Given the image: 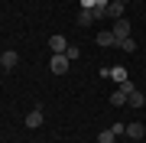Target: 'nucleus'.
<instances>
[{
    "mask_svg": "<svg viewBox=\"0 0 146 143\" xmlns=\"http://www.w3.org/2000/svg\"><path fill=\"white\" fill-rule=\"evenodd\" d=\"M68 62H72V59H68L65 52H62V55H52V62H49V72H52V75H65V72H68Z\"/></svg>",
    "mask_w": 146,
    "mask_h": 143,
    "instance_id": "nucleus-1",
    "label": "nucleus"
},
{
    "mask_svg": "<svg viewBox=\"0 0 146 143\" xmlns=\"http://www.w3.org/2000/svg\"><path fill=\"white\" fill-rule=\"evenodd\" d=\"M127 98H130V94H127L123 88H117L114 94H110V104H114V107H123V104H127Z\"/></svg>",
    "mask_w": 146,
    "mask_h": 143,
    "instance_id": "nucleus-10",
    "label": "nucleus"
},
{
    "mask_svg": "<svg viewBox=\"0 0 146 143\" xmlns=\"http://www.w3.org/2000/svg\"><path fill=\"white\" fill-rule=\"evenodd\" d=\"M110 33H114V36H117V43H120V39H127V36H130V23L120 16V20H114V29H110Z\"/></svg>",
    "mask_w": 146,
    "mask_h": 143,
    "instance_id": "nucleus-3",
    "label": "nucleus"
},
{
    "mask_svg": "<svg viewBox=\"0 0 146 143\" xmlns=\"http://www.w3.org/2000/svg\"><path fill=\"white\" fill-rule=\"evenodd\" d=\"M117 46L123 49V52H136V39H133V36H127V39H120Z\"/></svg>",
    "mask_w": 146,
    "mask_h": 143,
    "instance_id": "nucleus-12",
    "label": "nucleus"
},
{
    "mask_svg": "<svg viewBox=\"0 0 146 143\" xmlns=\"http://www.w3.org/2000/svg\"><path fill=\"white\" fill-rule=\"evenodd\" d=\"M107 78H114L117 85H123L130 75H127V69H123V65H110V69H107Z\"/></svg>",
    "mask_w": 146,
    "mask_h": 143,
    "instance_id": "nucleus-7",
    "label": "nucleus"
},
{
    "mask_svg": "<svg viewBox=\"0 0 146 143\" xmlns=\"http://www.w3.org/2000/svg\"><path fill=\"white\" fill-rule=\"evenodd\" d=\"M94 23V10H78V26H91Z\"/></svg>",
    "mask_w": 146,
    "mask_h": 143,
    "instance_id": "nucleus-11",
    "label": "nucleus"
},
{
    "mask_svg": "<svg viewBox=\"0 0 146 143\" xmlns=\"http://www.w3.org/2000/svg\"><path fill=\"white\" fill-rule=\"evenodd\" d=\"M98 46H104V49H114L117 46V36L110 29H104V33H98Z\"/></svg>",
    "mask_w": 146,
    "mask_h": 143,
    "instance_id": "nucleus-8",
    "label": "nucleus"
},
{
    "mask_svg": "<svg viewBox=\"0 0 146 143\" xmlns=\"http://www.w3.org/2000/svg\"><path fill=\"white\" fill-rule=\"evenodd\" d=\"M123 7L127 3H114V0H110L104 7V20H120V16H123Z\"/></svg>",
    "mask_w": 146,
    "mask_h": 143,
    "instance_id": "nucleus-4",
    "label": "nucleus"
},
{
    "mask_svg": "<svg viewBox=\"0 0 146 143\" xmlns=\"http://www.w3.org/2000/svg\"><path fill=\"white\" fill-rule=\"evenodd\" d=\"M114 140H117L114 130H101V133H98V143H114Z\"/></svg>",
    "mask_w": 146,
    "mask_h": 143,
    "instance_id": "nucleus-14",
    "label": "nucleus"
},
{
    "mask_svg": "<svg viewBox=\"0 0 146 143\" xmlns=\"http://www.w3.org/2000/svg\"><path fill=\"white\" fill-rule=\"evenodd\" d=\"M16 62H20V55L13 52V49H7V52H0V69H16Z\"/></svg>",
    "mask_w": 146,
    "mask_h": 143,
    "instance_id": "nucleus-2",
    "label": "nucleus"
},
{
    "mask_svg": "<svg viewBox=\"0 0 146 143\" xmlns=\"http://www.w3.org/2000/svg\"><path fill=\"white\" fill-rule=\"evenodd\" d=\"M81 3V10H94V0H78Z\"/></svg>",
    "mask_w": 146,
    "mask_h": 143,
    "instance_id": "nucleus-16",
    "label": "nucleus"
},
{
    "mask_svg": "<svg viewBox=\"0 0 146 143\" xmlns=\"http://www.w3.org/2000/svg\"><path fill=\"white\" fill-rule=\"evenodd\" d=\"M143 133H146V124H140V120L127 124V137H130V140H143Z\"/></svg>",
    "mask_w": 146,
    "mask_h": 143,
    "instance_id": "nucleus-5",
    "label": "nucleus"
},
{
    "mask_svg": "<svg viewBox=\"0 0 146 143\" xmlns=\"http://www.w3.org/2000/svg\"><path fill=\"white\" fill-rule=\"evenodd\" d=\"M114 3H127V0H114Z\"/></svg>",
    "mask_w": 146,
    "mask_h": 143,
    "instance_id": "nucleus-17",
    "label": "nucleus"
},
{
    "mask_svg": "<svg viewBox=\"0 0 146 143\" xmlns=\"http://www.w3.org/2000/svg\"><path fill=\"white\" fill-rule=\"evenodd\" d=\"M49 49H52V55H62L65 49H68V43H65V36H52V39H49Z\"/></svg>",
    "mask_w": 146,
    "mask_h": 143,
    "instance_id": "nucleus-9",
    "label": "nucleus"
},
{
    "mask_svg": "<svg viewBox=\"0 0 146 143\" xmlns=\"http://www.w3.org/2000/svg\"><path fill=\"white\" fill-rule=\"evenodd\" d=\"M127 104H130V107H143V104H146V98L140 94V91H133V94L127 98Z\"/></svg>",
    "mask_w": 146,
    "mask_h": 143,
    "instance_id": "nucleus-13",
    "label": "nucleus"
},
{
    "mask_svg": "<svg viewBox=\"0 0 146 143\" xmlns=\"http://www.w3.org/2000/svg\"><path fill=\"white\" fill-rule=\"evenodd\" d=\"M65 55H68V59H78V55H81V49H78V46H68V49H65Z\"/></svg>",
    "mask_w": 146,
    "mask_h": 143,
    "instance_id": "nucleus-15",
    "label": "nucleus"
},
{
    "mask_svg": "<svg viewBox=\"0 0 146 143\" xmlns=\"http://www.w3.org/2000/svg\"><path fill=\"white\" fill-rule=\"evenodd\" d=\"M23 124H26L29 130H36V127H42V107H33V111L26 114V120H23Z\"/></svg>",
    "mask_w": 146,
    "mask_h": 143,
    "instance_id": "nucleus-6",
    "label": "nucleus"
}]
</instances>
